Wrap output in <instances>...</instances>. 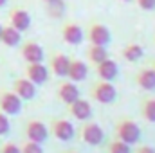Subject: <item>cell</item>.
Masks as SVG:
<instances>
[{
  "instance_id": "cell-1",
  "label": "cell",
  "mask_w": 155,
  "mask_h": 153,
  "mask_svg": "<svg viewBox=\"0 0 155 153\" xmlns=\"http://www.w3.org/2000/svg\"><path fill=\"white\" fill-rule=\"evenodd\" d=\"M114 133H116V139L130 144V146L137 144L139 139H141V128L132 119H121V121H117L116 128H114Z\"/></svg>"
},
{
  "instance_id": "cell-2",
  "label": "cell",
  "mask_w": 155,
  "mask_h": 153,
  "mask_svg": "<svg viewBox=\"0 0 155 153\" xmlns=\"http://www.w3.org/2000/svg\"><path fill=\"white\" fill-rule=\"evenodd\" d=\"M90 96H92L94 101H97V103H101V105H110V103L116 101L117 90H116V86H114L112 81H103V79H99V81L90 88Z\"/></svg>"
},
{
  "instance_id": "cell-3",
  "label": "cell",
  "mask_w": 155,
  "mask_h": 153,
  "mask_svg": "<svg viewBox=\"0 0 155 153\" xmlns=\"http://www.w3.org/2000/svg\"><path fill=\"white\" fill-rule=\"evenodd\" d=\"M79 139L88 146H97L105 139V132L97 122H85L79 130Z\"/></svg>"
},
{
  "instance_id": "cell-4",
  "label": "cell",
  "mask_w": 155,
  "mask_h": 153,
  "mask_svg": "<svg viewBox=\"0 0 155 153\" xmlns=\"http://www.w3.org/2000/svg\"><path fill=\"white\" fill-rule=\"evenodd\" d=\"M87 38L92 45H101V47H107L112 40V34H110V29L99 22H94L88 25L87 29Z\"/></svg>"
},
{
  "instance_id": "cell-5",
  "label": "cell",
  "mask_w": 155,
  "mask_h": 153,
  "mask_svg": "<svg viewBox=\"0 0 155 153\" xmlns=\"http://www.w3.org/2000/svg\"><path fill=\"white\" fill-rule=\"evenodd\" d=\"M51 132H52V135H54L58 141H63V142L71 141V139L74 137V133H76L74 124H72L71 121H67V119H52V122H51Z\"/></svg>"
},
{
  "instance_id": "cell-6",
  "label": "cell",
  "mask_w": 155,
  "mask_h": 153,
  "mask_svg": "<svg viewBox=\"0 0 155 153\" xmlns=\"http://www.w3.org/2000/svg\"><path fill=\"white\" fill-rule=\"evenodd\" d=\"M0 110L5 115H16L22 110V99L15 92H2L0 94Z\"/></svg>"
},
{
  "instance_id": "cell-7",
  "label": "cell",
  "mask_w": 155,
  "mask_h": 153,
  "mask_svg": "<svg viewBox=\"0 0 155 153\" xmlns=\"http://www.w3.org/2000/svg\"><path fill=\"white\" fill-rule=\"evenodd\" d=\"M25 135H27V141H33V142H40V144H41V142L47 139L49 130H47V126H45L41 121L33 119V121H29L27 126H25Z\"/></svg>"
},
{
  "instance_id": "cell-8",
  "label": "cell",
  "mask_w": 155,
  "mask_h": 153,
  "mask_svg": "<svg viewBox=\"0 0 155 153\" xmlns=\"http://www.w3.org/2000/svg\"><path fill=\"white\" fill-rule=\"evenodd\" d=\"M61 38L69 45H79L83 41V38H85V34H83L81 25H78L74 22H67L61 27Z\"/></svg>"
},
{
  "instance_id": "cell-9",
  "label": "cell",
  "mask_w": 155,
  "mask_h": 153,
  "mask_svg": "<svg viewBox=\"0 0 155 153\" xmlns=\"http://www.w3.org/2000/svg\"><path fill=\"white\" fill-rule=\"evenodd\" d=\"M13 92L24 101V99H33L36 96V85L27 79V77H18L13 85Z\"/></svg>"
},
{
  "instance_id": "cell-10",
  "label": "cell",
  "mask_w": 155,
  "mask_h": 153,
  "mask_svg": "<svg viewBox=\"0 0 155 153\" xmlns=\"http://www.w3.org/2000/svg\"><path fill=\"white\" fill-rule=\"evenodd\" d=\"M22 58L27 63H41L43 61V49L36 41H25L22 45Z\"/></svg>"
},
{
  "instance_id": "cell-11",
  "label": "cell",
  "mask_w": 155,
  "mask_h": 153,
  "mask_svg": "<svg viewBox=\"0 0 155 153\" xmlns=\"http://www.w3.org/2000/svg\"><path fill=\"white\" fill-rule=\"evenodd\" d=\"M69 112H71L72 117H76L78 121H88L92 117V106L87 99L78 97L74 103L69 105Z\"/></svg>"
},
{
  "instance_id": "cell-12",
  "label": "cell",
  "mask_w": 155,
  "mask_h": 153,
  "mask_svg": "<svg viewBox=\"0 0 155 153\" xmlns=\"http://www.w3.org/2000/svg\"><path fill=\"white\" fill-rule=\"evenodd\" d=\"M58 97H60L61 103L71 105V103H74L78 97H79V88L76 86L74 81H63L58 86Z\"/></svg>"
},
{
  "instance_id": "cell-13",
  "label": "cell",
  "mask_w": 155,
  "mask_h": 153,
  "mask_svg": "<svg viewBox=\"0 0 155 153\" xmlns=\"http://www.w3.org/2000/svg\"><path fill=\"white\" fill-rule=\"evenodd\" d=\"M96 72H97V77L103 79V81H114L117 77L119 69H117V63L114 60L107 58L105 61H101V63L96 65Z\"/></svg>"
},
{
  "instance_id": "cell-14",
  "label": "cell",
  "mask_w": 155,
  "mask_h": 153,
  "mask_svg": "<svg viewBox=\"0 0 155 153\" xmlns=\"http://www.w3.org/2000/svg\"><path fill=\"white\" fill-rule=\"evenodd\" d=\"M25 74H27L25 77L31 79L35 85H41V83H45L49 79V69L43 63H29Z\"/></svg>"
},
{
  "instance_id": "cell-15",
  "label": "cell",
  "mask_w": 155,
  "mask_h": 153,
  "mask_svg": "<svg viewBox=\"0 0 155 153\" xmlns=\"http://www.w3.org/2000/svg\"><path fill=\"white\" fill-rule=\"evenodd\" d=\"M11 25L16 29V31H27L29 29V25H31V15L25 11V9H13L11 11Z\"/></svg>"
},
{
  "instance_id": "cell-16",
  "label": "cell",
  "mask_w": 155,
  "mask_h": 153,
  "mask_svg": "<svg viewBox=\"0 0 155 153\" xmlns=\"http://www.w3.org/2000/svg\"><path fill=\"white\" fill-rule=\"evenodd\" d=\"M69 63H71V58L65 56L63 52L52 54V58H51V70H52V74H56V76H60V77L67 76Z\"/></svg>"
},
{
  "instance_id": "cell-17",
  "label": "cell",
  "mask_w": 155,
  "mask_h": 153,
  "mask_svg": "<svg viewBox=\"0 0 155 153\" xmlns=\"http://www.w3.org/2000/svg\"><path fill=\"white\" fill-rule=\"evenodd\" d=\"M135 83H137V86L143 88V90H148V92L155 90V72H153V69L150 67V69H141V70H137V74H135Z\"/></svg>"
},
{
  "instance_id": "cell-18",
  "label": "cell",
  "mask_w": 155,
  "mask_h": 153,
  "mask_svg": "<svg viewBox=\"0 0 155 153\" xmlns=\"http://www.w3.org/2000/svg\"><path fill=\"white\" fill-rule=\"evenodd\" d=\"M88 74V67L81 61V60H71V63H69V72H67V77L71 79V81H74V83H79V81H83L85 77Z\"/></svg>"
},
{
  "instance_id": "cell-19",
  "label": "cell",
  "mask_w": 155,
  "mask_h": 153,
  "mask_svg": "<svg viewBox=\"0 0 155 153\" xmlns=\"http://www.w3.org/2000/svg\"><path fill=\"white\" fill-rule=\"evenodd\" d=\"M22 40V33L16 31L13 25H5L2 27V36H0V41L7 47H16Z\"/></svg>"
},
{
  "instance_id": "cell-20",
  "label": "cell",
  "mask_w": 155,
  "mask_h": 153,
  "mask_svg": "<svg viewBox=\"0 0 155 153\" xmlns=\"http://www.w3.org/2000/svg\"><path fill=\"white\" fill-rule=\"evenodd\" d=\"M121 54H123V58H124L126 61H130V63H135V61H139V60L143 58L144 50H143V47H141L139 43L132 41V43H128V45H124V47H123Z\"/></svg>"
},
{
  "instance_id": "cell-21",
  "label": "cell",
  "mask_w": 155,
  "mask_h": 153,
  "mask_svg": "<svg viewBox=\"0 0 155 153\" xmlns=\"http://www.w3.org/2000/svg\"><path fill=\"white\" fill-rule=\"evenodd\" d=\"M108 58V50H107V47H101V45H88V49H87V60L90 61V63H94V65H97V63H101V61H105Z\"/></svg>"
},
{
  "instance_id": "cell-22",
  "label": "cell",
  "mask_w": 155,
  "mask_h": 153,
  "mask_svg": "<svg viewBox=\"0 0 155 153\" xmlns=\"http://www.w3.org/2000/svg\"><path fill=\"white\" fill-rule=\"evenodd\" d=\"M141 117L146 122H155V97H144L141 101Z\"/></svg>"
},
{
  "instance_id": "cell-23",
  "label": "cell",
  "mask_w": 155,
  "mask_h": 153,
  "mask_svg": "<svg viewBox=\"0 0 155 153\" xmlns=\"http://www.w3.org/2000/svg\"><path fill=\"white\" fill-rule=\"evenodd\" d=\"M107 153H132V148H130V144H126L119 139H114L107 144Z\"/></svg>"
},
{
  "instance_id": "cell-24",
  "label": "cell",
  "mask_w": 155,
  "mask_h": 153,
  "mask_svg": "<svg viewBox=\"0 0 155 153\" xmlns=\"http://www.w3.org/2000/svg\"><path fill=\"white\" fill-rule=\"evenodd\" d=\"M22 153H43V150H41V144H40V142L27 141V142L22 146Z\"/></svg>"
},
{
  "instance_id": "cell-25",
  "label": "cell",
  "mask_w": 155,
  "mask_h": 153,
  "mask_svg": "<svg viewBox=\"0 0 155 153\" xmlns=\"http://www.w3.org/2000/svg\"><path fill=\"white\" fill-rule=\"evenodd\" d=\"M11 130V124H9V117L0 110V135H7Z\"/></svg>"
},
{
  "instance_id": "cell-26",
  "label": "cell",
  "mask_w": 155,
  "mask_h": 153,
  "mask_svg": "<svg viewBox=\"0 0 155 153\" xmlns=\"http://www.w3.org/2000/svg\"><path fill=\"white\" fill-rule=\"evenodd\" d=\"M0 153H22V148H18V146L13 144V142H5V144L0 148Z\"/></svg>"
},
{
  "instance_id": "cell-27",
  "label": "cell",
  "mask_w": 155,
  "mask_h": 153,
  "mask_svg": "<svg viewBox=\"0 0 155 153\" xmlns=\"http://www.w3.org/2000/svg\"><path fill=\"white\" fill-rule=\"evenodd\" d=\"M135 2L143 11H153L155 9V0H135Z\"/></svg>"
},
{
  "instance_id": "cell-28",
  "label": "cell",
  "mask_w": 155,
  "mask_h": 153,
  "mask_svg": "<svg viewBox=\"0 0 155 153\" xmlns=\"http://www.w3.org/2000/svg\"><path fill=\"white\" fill-rule=\"evenodd\" d=\"M135 153H155V148L150 144H141V146H137Z\"/></svg>"
},
{
  "instance_id": "cell-29",
  "label": "cell",
  "mask_w": 155,
  "mask_h": 153,
  "mask_svg": "<svg viewBox=\"0 0 155 153\" xmlns=\"http://www.w3.org/2000/svg\"><path fill=\"white\" fill-rule=\"evenodd\" d=\"M45 2H47V4H58L60 0H45Z\"/></svg>"
},
{
  "instance_id": "cell-30",
  "label": "cell",
  "mask_w": 155,
  "mask_h": 153,
  "mask_svg": "<svg viewBox=\"0 0 155 153\" xmlns=\"http://www.w3.org/2000/svg\"><path fill=\"white\" fill-rule=\"evenodd\" d=\"M5 2H7V0H0V7H2V5H5Z\"/></svg>"
},
{
  "instance_id": "cell-31",
  "label": "cell",
  "mask_w": 155,
  "mask_h": 153,
  "mask_svg": "<svg viewBox=\"0 0 155 153\" xmlns=\"http://www.w3.org/2000/svg\"><path fill=\"white\" fill-rule=\"evenodd\" d=\"M152 69H153V72H155V61H153V63H152Z\"/></svg>"
},
{
  "instance_id": "cell-32",
  "label": "cell",
  "mask_w": 155,
  "mask_h": 153,
  "mask_svg": "<svg viewBox=\"0 0 155 153\" xmlns=\"http://www.w3.org/2000/svg\"><path fill=\"white\" fill-rule=\"evenodd\" d=\"M0 36H2V25H0Z\"/></svg>"
},
{
  "instance_id": "cell-33",
  "label": "cell",
  "mask_w": 155,
  "mask_h": 153,
  "mask_svg": "<svg viewBox=\"0 0 155 153\" xmlns=\"http://www.w3.org/2000/svg\"><path fill=\"white\" fill-rule=\"evenodd\" d=\"M121 2H132V0H121Z\"/></svg>"
},
{
  "instance_id": "cell-34",
  "label": "cell",
  "mask_w": 155,
  "mask_h": 153,
  "mask_svg": "<svg viewBox=\"0 0 155 153\" xmlns=\"http://www.w3.org/2000/svg\"><path fill=\"white\" fill-rule=\"evenodd\" d=\"M69 153H78V151H69Z\"/></svg>"
},
{
  "instance_id": "cell-35",
  "label": "cell",
  "mask_w": 155,
  "mask_h": 153,
  "mask_svg": "<svg viewBox=\"0 0 155 153\" xmlns=\"http://www.w3.org/2000/svg\"><path fill=\"white\" fill-rule=\"evenodd\" d=\"M153 41H155V36H153Z\"/></svg>"
}]
</instances>
